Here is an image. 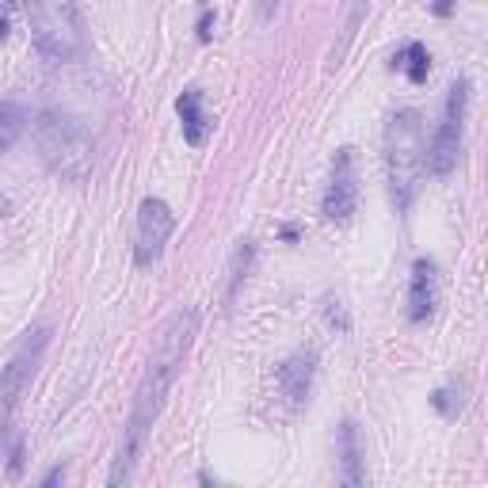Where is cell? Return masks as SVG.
<instances>
[{"mask_svg":"<svg viewBox=\"0 0 488 488\" xmlns=\"http://www.w3.org/2000/svg\"><path fill=\"white\" fill-rule=\"evenodd\" d=\"M198 336V309H179L168 317V325L161 328L157 344H152V355L142 381H137V393H134V405H130V420H126V431H122L118 442V458H115V469H111V484H126L134 481V466L145 450V439L152 431V423L161 420L164 401H168V389H172L176 374L183 370V359Z\"/></svg>","mask_w":488,"mask_h":488,"instance_id":"6da1fadb","label":"cell"},{"mask_svg":"<svg viewBox=\"0 0 488 488\" xmlns=\"http://www.w3.org/2000/svg\"><path fill=\"white\" fill-rule=\"evenodd\" d=\"M423 118L412 107L393 111L386 122V179H389V198L396 214H405L416 198L420 176H423Z\"/></svg>","mask_w":488,"mask_h":488,"instance_id":"7a4b0ae2","label":"cell"},{"mask_svg":"<svg viewBox=\"0 0 488 488\" xmlns=\"http://www.w3.org/2000/svg\"><path fill=\"white\" fill-rule=\"evenodd\" d=\"M35 145L39 157L50 172L65 179H84L92 168V130L84 126L81 115L61 111V107H46L35 118Z\"/></svg>","mask_w":488,"mask_h":488,"instance_id":"3957f363","label":"cell"},{"mask_svg":"<svg viewBox=\"0 0 488 488\" xmlns=\"http://www.w3.org/2000/svg\"><path fill=\"white\" fill-rule=\"evenodd\" d=\"M30 39L46 61H73L84 50V27L76 0H27Z\"/></svg>","mask_w":488,"mask_h":488,"instance_id":"277c9868","label":"cell"},{"mask_svg":"<svg viewBox=\"0 0 488 488\" xmlns=\"http://www.w3.org/2000/svg\"><path fill=\"white\" fill-rule=\"evenodd\" d=\"M466 107H469V76H458L447 96V111L431 137V145L423 149V168L431 176H450L462 152V134H466Z\"/></svg>","mask_w":488,"mask_h":488,"instance_id":"5b68a950","label":"cell"},{"mask_svg":"<svg viewBox=\"0 0 488 488\" xmlns=\"http://www.w3.org/2000/svg\"><path fill=\"white\" fill-rule=\"evenodd\" d=\"M46 344H50V328H35L27 332V340L15 347V355L8 359V366L0 370V431L8 427L15 405H20L23 389L30 386V378H35L39 362L46 355Z\"/></svg>","mask_w":488,"mask_h":488,"instance_id":"8992f818","label":"cell"},{"mask_svg":"<svg viewBox=\"0 0 488 488\" xmlns=\"http://www.w3.org/2000/svg\"><path fill=\"white\" fill-rule=\"evenodd\" d=\"M355 206H359L355 149L344 145V149H336V157H332V176H328L325 198H320V214L336 225H347L351 218H355Z\"/></svg>","mask_w":488,"mask_h":488,"instance_id":"52a82bcc","label":"cell"},{"mask_svg":"<svg viewBox=\"0 0 488 488\" xmlns=\"http://www.w3.org/2000/svg\"><path fill=\"white\" fill-rule=\"evenodd\" d=\"M176 229V214L168 210L164 198H145L142 210H137V240H134V259L137 267L157 264L168 237Z\"/></svg>","mask_w":488,"mask_h":488,"instance_id":"ba28073f","label":"cell"},{"mask_svg":"<svg viewBox=\"0 0 488 488\" xmlns=\"http://www.w3.org/2000/svg\"><path fill=\"white\" fill-rule=\"evenodd\" d=\"M313 374H317V351L313 347H301L294 351L283 366H279V386L286 393V401L301 408L309 401V389H313Z\"/></svg>","mask_w":488,"mask_h":488,"instance_id":"9c48e42d","label":"cell"},{"mask_svg":"<svg viewBox=\"0 0 488 488\" xmlns=\"http://www.w3.org/2000/svg\"><path fill=\"white\" fill-rule=\"evenodd\" d=\"M435 313V259L420 256L412 264V283H408V320L423 325Z\"/></svg>","mask_w":488,"mask_h":488,"instance_id":"30bf717a","label":"cell"},{"mask_svg":"<svg viewBox=\"0 0 488 488\" xmlns=\"http://www.w3.org/2000/svg\"><path fill=\"white\" fill-rule=\"evenodd\" d=\"M176 111H179V122H183V142L187 145H206V137H210V126L214 122L203 115V92H183V96L176 100Z\"/></svg>","mask_w":488,"mask_h":488,"instance_id":"8fae6325","label":"cell"},{"mask_svg":"<svg viewBox=\"0 0 488 488\" xmlns=\"http://www.w3.org/2000/svg\"><path fill=\"white\" fill-rule=\"evenodd\" d=\"M340 462H344V481L347 484H362V442H359V423L344 420L340 423Z\"/></svg>","mask_w":488,"mask_h":488,"instance_id":"7c38bea8","label":"cell"},{"mask_svg":"<svg viewBox=\"0 0 488 488\" xmlns=\"http://www.w3.org/2000/svg\"><path fill=\"white\" fill-rule=\"evenodd\" d=\"M27 130V111L20 103H0V149H12Z\"/></svg>","mask_w":488,"mask_h":488,"instance_id":"4fadbf2b","label":"cell"},{"mask_svg":"<svg viewBox=\"0 0 488 488\" xmlns=\"http://www.w3.org/2000/svg\"><path fill=\"white\" fill-rule=\"evenodd\" d=\"M396 65H405L412 84H423L427 81V69H431V54H427L423 42H408L405 50L396 54Z\"/></svg>","mask_w":488,"mask_h":488,"instance_id":"5bb4252c","label":"cell"},{"mask_svg":"<svg viewBox=\"0 0 488 488\" xmlns=\"http://www.w3.org/2000/svg\"><path fill=\"white\" fill-rule=\"evenodd\" d=\"M252 259H256V248H252V240H240L237 244V252H233V267H229V298L240 290V283L248 279V267H252Z\"/></svg>","mask_w":488,"mask_h":488,"instance_id":"9a60e30c","label":"cell"},{"mask_svg":"<svg viewBox=\"0 0 488 488\" xmlns=\"http://www.w3.org/2000/svg\"><path fill=\"white\" fill-rule=\"evenodd\" d=\"M362 15H366V0H351V15H347V27H344V42L336 46V50H332V61H328L332 69L344 61L347 46H351V39H355V30H359V23H362Z\"/></svg>","mask_w":488,"mask_h":488,"instance_id":"2e32d148","label":"cell"},{"mask_svg":"<svg viewBox=\"0 0 488 488\" xmlns=\"http://www.w3.org/2000/svg\"><path fill=\"white\" fill-rule=\"evenodd\" d=\"M462 386H442V389H435L431 393V408L439 412V416H447V420H454L458 412H462Z\"/></svg>","mask_w":488,"mask_h":488,"instance_id":"e0dca14e","label":"cell"},{"mask_svg":"<svg viewBox=\"0 0 488 488\" xmlns=\"http://www.w3.org/2000/svg\"><path fill=\"white\" fill-rule=\"evenodd\" d=\"M325 317H328V325L336 328V332H351V320H347V309H344V301H336V298H328L325 301Z\"/></svg>","mask_w":488,"mask_h":488,"instance_id":"ac0fdd59","label":"cell"},{"mask_svg":"<svg viewBox=\"0 0 488 488\" xmlns=\"http://www.w3.org/2000/svg\"><path fill=\"white\" fill-rule=\"evenodd\" d=\"M210 35H214V12L203 8V15H198V39L210 42Z\"/></svg>","mask_w":488,"mask_h":488,"instance_id":"d6986e66","label":"cell"},{"mask_svg":"<svg viewBox=\"0 0 488 488\" xmlns=\"http://www.w3.org/2000/svg\"><path fill=\"white\" fill-rule=\"evenodd\" d=\"M283 0H259V20H271L274 12H279Z\"/></svg>","mask_w":488,"mask_h":488,"instance_id":"ffe728a7","label":"cell"},{"mask_svg":"<svg viewBox=\"0 0 488 488\" xmlns=\"http://www.w3.org/2000/svg\"><path fill=\"white\" fill-rule=\"evenodd\" d=\"M57 481H65V469H61V466H57V469H50V473H46V477H42V484H46V488L57 484Z\"/></svg>","mask_w":488,"mask_h":488,"instance_id":"44dd1931","label":"cell"},{"mask_svg":"<svg viewBox=\"0 0 488 488\" xmlns=\"http://www.w3.org/2000/svg\"><path fill=\"white\" fill-rule=\"evenodd\" d=\"M450 8H454V0H439V4H435L439 15H450Z\"/></svg>","mask_w":488,"mask_h":488,"instance_id":"7402d4cb","label":"cell"}]
</instances>
